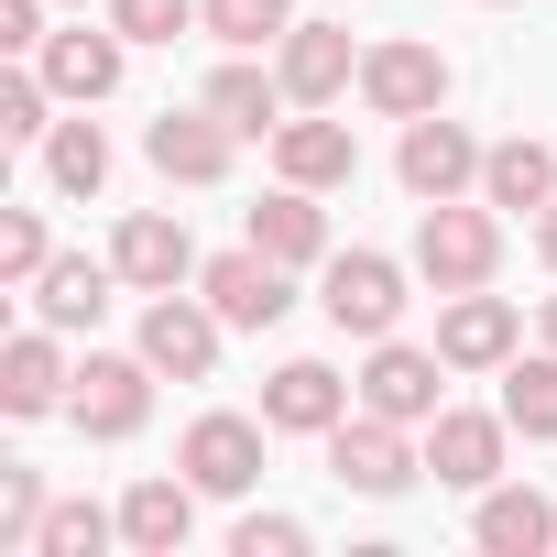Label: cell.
<instances>
[{"mask_svg":"<svg viewBox=\"0 0 557 557\" xmlns=\"http://www.w3.org/2000/svg\"><path fill=\"white\" fill-rule=\"evenodd\" d=\"M416 273L437 296H470V285H492L503 273V219H492V197L470 208V197H437L426 219H416Z\"/></svg>","mask_w":557,"mask_h":557,"instance_id":"obj_1","label":"cell"},{"mask_svg":"<svg viewBox=\"0 0 557 557\" xmlns=\"http://www.w3.org/2000/svg\"><path fill=\"white\" fill-rule=\"evenodd\" d=\"M318 307H329L339 339H394V318H405V262H394V251H329V262H318Z\"/></svg>","mask_w":557,"mask_h":557,"instance_id":"obj_2","label":"cell"},{"mask_svg":"<svg viewBox=\"0 0 557 557\" xmlns=\"http://www.w3.org/2000/svg\"><path fill=\"white\" fill-rule=\"evenodd\" d=\"M66 416H77V437H143V416H153V361H143V350H132V361H121V350H88Z\"/></svg>","mask_w":557,"mask_h":557,"instance_id":"obj_3","label":"cell"},{"mask_svg":"<svg viewBox=\"0 0 557 557\" xmlns=\"http://www.w3.org/2000/svg\"><path fill=\"white\" fill-rule=\"evenodd\" d=\"M416 470H426V459L405 448V426H394V416H372V405H361V416H339V426H329V481H339V492L394 503Z\"/></svg>","mask_w":557,"mask_h":557,"instance_id":"obj_4","label":"cell"},{"mask_svg":"<svg viewBox=\"0 0 557 557\" xmlns=\"http://www.w3.org/2000/svg\"><path fill=\"white\" fill-rule=\"evenodd\" d=\"M361 110H383V121H426V110H448V55L416 45V34L372 45V55H361Z\"/></svg>","mask_w":557,"mask_h":557,"instance_id":"obj_5","label":"cell"},{"mask_svg":"<svg viewBox=\"0 0 557 557\" xmlns=\"http://www.w3.org/2000/svg\"><path fill=\"white\" fill-rule=\"evenodd\" d=\"M197 296L230 318V329H273L296 307V285H285V262H273L262 240H240V251H219V262H197Z\"/></svg>","mask_w":557,"mask_h":557,"instance_id":"obj_6","label":"cell"},{"mask_svg":"<svg viewBox=\"0 0 557 557\" xmlns=\"http://www.w3.org/2000/svg\"><path fill=\"white\" fill-rule=\"evenodd\" d=\"M394 175H405V197H416V208H437V197H470V186H481V143H470L448 110H426V121H405V153H394Z\"/></svg>","mask_w":557,"mask_h":557,"instance_id":"obj_7","label":"cell"},{"mask_svg":"<svg viewBox=\"0 0 557 557\" xmlns=\"http://www.w3.org/2000/svg\"><path fill=\"white\" fill-rule=\"evenodd\" d=\"M503 437H513V416H470V405H437L426 416V470L448 481V492H492L503 481Z\"/></svg>","mask_w":557,"mask_h":557,"instance_id":"obj_8","label":"cell"},{"mask_svg":"<svg viewBox=\"0 0 557 557\" xmlns=\"http://www.w3.org/2000/svg\"><path fill=\"white\" fill-rule=\"evenodd\" d=\"M110 262H121L132 296H175V285H197V240H186V219H164V208H132L121 240H110Z\"/></svg>","mask_w":557,"mask_h":557,"instance_id":"obj_9","label":"cell"},{"mask_svg":"<svg viewBox=\"0 0 557 557\" xmlns=\"http://www.w3.org/2000/svg\"><path fill=\"white\" fill-rule=\"evenodd\" d=\"M273 77H285V99H296V110H339V99L361 88V55H350V34H339V23H296V34H285V55H273Z\"/></svg>","mask_w":557,"mask_h":557,"instance_id":"obj_10","label":"cell"},{"mask_svg":"<svg viewBox=\"0 0 557 557\" xmlns=\"http://www.w3.org/2000/svg\"><path fill=\"white\" fill-rule=\"evenodd\" d=\"M230 143H240V132H230L208 99H197V110H164V121L143 132V153H153L164 186H219V175H230Z\"/></svg>","mask_w":557,"mask_h":557,"instance_id":"obj_11","label":"cell"},{"mask_svg":"<svg viewBox=\"0 0 557 557\" xmlns=\"http://www.w3.org/2000/svg\"><path fill=\"white\" fill-rule=\"evenodd\" d=\"M219 329H230L219 307H197V296H153V307H143V361L175 372V383H208V372H219Z\"/></svg>","mask_w":557,"mask_h":557,"instance_id":"obj_12","label":"cell"},{"mask_svg":"<svg viewBox=\"0 0 557 557\" xmlns=\"http://www.w3.org/2000/svg\"><path fill=\"white\" fill-rule=\"evenodd\" d=\"M175 470H186L197 492L240 503V492L262 481V426H251V416H197V426H186V448H175Z\"/></svg>","mask_w":557,"mask_h":557,"instance_id":"obj_13","label":"cell"},{"mask_svg":"<svg viewBox=\"0 0 557 557\" xmlns=\"http://www.w3.org/2000/svg\"><path fill=\"white\" fill-rule=\"evenodd\" d=\"M513 339H524V318H513L503 296H481V285L448 296V318H437V361H448V372H503Z\"/></svg>","mask_w":557,"mask_h":557,"instance_id":"obj_14","label":"cell"},{"mask_svg":"<svg viewBox=\"0 0 557 557\" xmlns=\"http://www.w3.org/2000/svg\"><path fill=\"white\" fill-rule=\"evenodd\" d=\"M437 350H405V339H372V361H361V405L372 416H394V426H426L437 416Z\"/></svg>","mask_w":557,"mask_h":557,"instance_id":"obj_15","label":"cell"},{"mask_svg":"<svg viewBox=\"0 0 557 557\" xmlns=\"http://www.w3.org/2000/svg\"><path fill=\"white\" fill-rule=\"evenodd\" d=\"M350 394H361V383H339L329 361H285V372L262 383V426H285V437H329V426L350 416Z\"/></svg>","mask_w":557,"mask_h":557,"instance_id":"obj_16","label":"cell"},{"mask_svg":"<svg viewBox=\"0 0 557 557\" xmlns=\"http://www.w3.org/2000/svg\"><path fill=\"white\" fill-rule=\"evenodd\" d=\"M273 175H285V186H350L361 175V143H350V121H329V110H307V121H285V132H273Z\"/></svg>","mask_w":557,"mask_h":557,"instance_id":"obj_17","label":"cell"},{"mask_svg":"<svg viewBox=\"0 0 557 557\" xmlns=\"http://www.w3.org/2000/svg\"><path fill=\"white\" fill-rule=\"evenodd\" d=\"M121 45H132L121 23H110V34H88V23H77V34H45V55H34V66H45V88H55V99L99 110V99L121 88Z\"/></svg>","mask_w":557,"mask_h":557,"instance_id":"obj_18","label":"cell"},{"mask_svg":"<svg viewBox=\"0 0 557 557\" xmlns=\"http://www.w3.org/2000/svg\"><path fill=\"white\" fill-rule=\"evenodd\" d=\"M470 546H492V557H546V546H557V503L524 492V481H492L481 513H470Z\"/></svg>","mask_w":557,"mask_h":557,"instance_id":"obj_19","label":"cell"},{"mask_svg":"<svg viewBox=\"0 0 557 557\" xmlns=\"http://www.w3.org/2000/svg\"><path fill=\"white\" fill-rule=\"evenodd\" d=\"M110 285H121V262L55 251V262L34 273V318H45V329H99V318H110Z\"/></svg>","mask_w":557,"mask_h":557,"instance_id":"obj_20","label":"cell"},{"mask_svg":"<svg viewBox=\"0 0 557 557\" xmlns=\"http://www.w3.org/2000/svg\"><path fill=\"white\" fill-rule=\"evenodd\" d=\"M66 394H77V372H66L55 329H23L12 350H0V416H55Z\"/></svg>","mask_w":557,"mask_h":557,"instance_id":"obj_21","label":"cell"},{"mask_svg":"<svg viewBox=\"0 0 557 557\" xmlns=\"http://www.w3.org/2000/svg\"><path fill=\"white\" fill-rule=\"evenodd\" d=\"M197 535V481H132L121 492V546L132 557H175Z\"/></svg>","mask_w":557,"mask_h":557,"instance_id":"obj_22","label":"cell"},{"mask_svg":"<svg viewBox=\"0 0 557 557\" xmlns=\"http://www.w3.org/2000/svg\"><path fill=\"white\" fill-rule=\"evenodd\" d=\"M251 240L285 262V273H307V262H329V208H318V186H273L262 208H251Z\"/></svg>","mask_w":557,"mask_h":557,"instance_id":"obj_23","label":"cell"},{"mask_svg":"<svg viewBox=\"0 0 557 557\" xmlns=\"http://www.w3.org/2000/svg\"><path fill=\"white\" fill-rule=\"evenodd\" d=\"M481 197H492V208H524V219H535V208L557 197V153H546L535 132L492 143V153H481Z\"/></svg>","mask_w":557,"mask_h":557,"instance_id":"obj_24","label":"cell"},{"mask_svg":"<svg viewBox=\"0 0 557 557\" xmlns=\"http://www.w3.org/2000/svg\"><path fill=\"white\" fill-rule=\"evenodd\" d=\"M208 110H219L240 143H262V132H285L296 99H285V77H262V66H219V77H208Z\"/></svg>","mask_w":557,"mask_h":557,"instance_id":"obj_25","label":"cell"},{"mask_svg":"<svg viewBox=\"0 0 557 557\" xmlns=\"http://www.w3.org/2000/svg\"><path fill=\"white\" fill-rule=\"evenodd\" d=\"M45 175H55L66 197H99V186H110V132H99V121H55V132H45Z\"/></svg>","mask_w":557,"mask_h":557,"instance_id":"obj_26","label":"cell"},{"mask_svg":"<svg viewBox=\"0 0 557 557\" xmlns=\"http://www.w3.org/2000/svg\"><path fill=\"white\" fill-rule=\"evenodd\" d=\"M503 416H513V437H557V350L503 361Z\"/></svg>","mask_w":557,"mask_h":557,"instance_id":"obj_27","label":"cell"},{"mask_svg":"<svg viewBox=\"0 0 557 557\" xmlns=\"http://www.w3.org/2000/svg\"><path fill=\"white\" fill-rule=\"evenodd\" d=\"M208 34L219 45H285L296 34V0H208Z\"/></svg>","mask_w":557,"mask_h":557,"instance_id":"obj_28","label":"cell"},{"mask_svg":"<svg viewBox=\"0 0 557 557\" xmlns=\"http://www.w3.org/2000/svg\"><path fill=\"white\" fill-rule=\"evenodd\" d=\"M110 535H121V513H99V503H55L45 535H34V557H99Z\"/></svg>","mask_w":557,"mask_h":557,"instance_id":"obj_29","label":"cell"},{"mask_svg":"<svg viewBox=\"0 0 557 557\" xmlns=\"http://www.w3.org/2000/svg\"><path fill=\"white\" fill-rule=\"evenodd\" d=\"M45 513H55V503H45V470H23V459H12V470H0V546H23V557H34Z\"/></svg>","mask_w":557,"mask_h":557,"instance_id":"obj_30","label":"cell"},{"mask_svg":"<svg viewBox=\"0 0 557 557\" xmlns=\"http://www.w3.org/2000/svg\"><path fill=\"white\" fill-rule=\"evenodd\" d=\"M110 23H121L132 45H175L186 23H208V0H110Z\"/></svg>","mask_w":557,"mask_h":557,"instance_id":"obj_31","label":"cell"},{"mask_svg":"<svg viewBox=\"0 0 557 557\" xmlns=\"http://www.w3.org/2000/svg\"><path fill=\"white\" fill-rule=\"evenodd\" d=\"M45 99H55V88H45V66H12V77H0V132H12V143H45V132H55V121H45Z\"/></svg>","mask_w":557,"mask_h":557,"instance_id":"obj_32","label":"cell"},{"mask_svg":"<svg viewBox=\"0 0 557 557\" xmlns=\"http://www.w3.org/2000/svg\"><path fill=\"white\" fill-rule=\"evenodd\" d=\"M45 262H55V240H45V219H34V208H12V219H0V273H12V285H34Z\"/></svg>","mask_w":557,"mask_h":557,"instance_id":"obj_33","label":"cell"},{"mask_svg":"<svg viewBox=\"0 0 557 557\" xmlns=\"http://www.w3.org/2000/svg\"><path fill=\"white\" fill-rule=\"evenodd\" d=\"M230 557H307V524L296 513H240L230 524Z\"/></svg>","mask_w":557,"mask_h":557,"instance_id":"obj_34","label":"cell"},{"mask_svg":"<svg viewBox=\"0 0 557 557\" xmlns=\"http://www.w3.org/2000/svg\"><path fill=\"white\" fill-rule=\"evenodd\" d=\"M0 45H12V55H45V0H0Z\"/></svg>","mask_w":557,"mask_h":557,"instance_id":"obj_35","label":"cell"},{"mask_svg":"<svg viewBox=\"0 0 557 557\" xmlns=\"http://www.w3.org/2000/svg\"><path fill=\"white\" fill-rule=\"evenodd\" d=\"M535 251H546V262H557V197H546V208H535Z\"/></svg>","mask_w":557,"mask_h":557,"instance_id":"obj_36","label":"cell"},{"mask_svg":"<svg viewBox=\"0 0 557 557\" xmlns=\"http://www.w3.org/2000/svg\"><path fill=\"white\" fill-rule=\"evenodd\" d=\"M546 350H557V296H546Z\"/></svg>","mask_w":557,"mask_h":557,"instance_id":"obj_37","label":"cell"},{"mask_svg":"<svg viewBox=\"0 0 557 557\" xmlns=\"http://www.w3.org/2000/svg\"><path fill=\"white\" fill-rule=\"evenodd\" d=\"M77 12H88V0H77Z\"/></svg>","mask_w":557,"mask_h":557,"instance_id":"obj_38","label":"cell"}]
</instances>
